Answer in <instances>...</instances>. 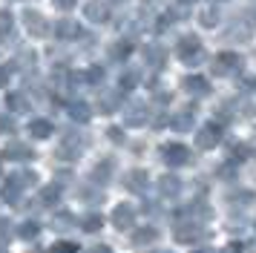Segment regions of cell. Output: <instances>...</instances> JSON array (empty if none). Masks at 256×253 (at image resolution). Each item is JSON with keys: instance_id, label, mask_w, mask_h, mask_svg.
Returning <instances> with one entry per match:
<instances>
[{"instance_id": "cell-1", "label": "cell", "mask_w": 256, "mask_h": 253, "mask_svg": "<svg viewBox=\"0 0 256 253\" xmlns=\"http://www.w3.org/2000/svg\"><path fill=\"white\" fill-rule=\"evenodd\" d=\"M35 178H38L35 172H14V176H9V184L3 187V198H6L9 204H18L20 193H24L26 187H32Z\"/></svg>"}, {"instance_id": "cell-2", "label": "cell", "mask_w": 256, "mask_h": 253, "mask_svg": "<svg viewBox=\"0 0 256 253\" xmlns=\"http://www.w3.org/2000/svg\"><path fill=\"white\" fill-rule=\"evenodd\" d=\"M90 144V138L84 132H64L60 136V144H58V156L60 158H78L84 150Z\"/></svg>"}, {"instance_id": "cell-3", "label": "cell", "mask_w": 256, "mask_h": 253, "mask_svg": "<svg viewBox=\"0 0 256 253\" xmlns=\"http://www.w3.org/2000/svg\"><path fill=\"white\" fill-rule=\"evenodd\" d=\"M242 58L236 55V52H222V55H216V60L210 64L213 66V72L219 75V78H228V75H236L239 69H242Z\"/></svg>"}, {"instance_id": "cell-4", "label": "cell", "mask_w": 256, "mask_h": 253, "mask_svg": "<svg viewBox=\"0 0 256 253\" xmlns=\"http://www.w3.org/2000/svg\"><path fill=\"white\" fill-rule=\"evenodd\" d=\"M210 233L198 222H193V224L187 222V224H178L176 228V242H182V244H198V242H204Z\"/></svg>"}, {"instance_id": "cell-5", "label": "cell", "mask_w": 256, "mask_h": 253, "mask_svg": "<svg viewBox=\"0 0 256 253\" xmlns=\"http://www.w3.org/2000/svg\"><path fill=\"white\" fill-rule=\"evenodd\" d=\"M178 58H182L184 64H193V66H196L198 60L204 58L202 40H198V38H182V40H178Z\"/></svg>"}, {"instance_id": "cell-6", "label": "cell", "mask_w": 256, "mask_h": 253, "mask_svg": "<svg viewBox=\"0 0 256 253\" xmlns=\"http://www.w3.org/2000/svg\"><path fill=\"white\" fill-rule=\"evenodd\" d=\"M162 158L170 164V167H182L190 161V150L184 144H164L162 147Z\"/></svg>"}, {"instance_id": "cell-7", "label": "cell", "mask_w": 256, "mask_h": 253, "mask_svg": "<svg viewBox=\"0 0 256 253\" xmlns=\"http://www.w3.org/2000/svg\"><path fill=\"white\" fill-rule=\"evenodd\" d=\"M219 141H222V126L216 124V121H213V124H204V126H202V130L196 132V144H198L202 150L216 147Z\"/></svg>"}, {"instance_id": "cell-8", "label": "cell", "mask_w": 256, "mask_h": 253, "mask_svg": "<svg viewBox=\"0 0 256 253\" xmlns=\"http://www.w3.org/2000/svg\"><path fill=\"white\" fill-rule=\"evenodd\" d=\"M147 118H150L147 104H130V106H124V124H127V126L147 124Z\"/></svg>"}, {"instance_id": "cell-9", "label": "cell", "mask_w": 256, "mask_h": 253, "mask_svg": "<svg viewBox=\"0 0 256 253\" xmlns=\"http://www.w3.org/2000/svg\"><path fill=\"white\" fill-rule=\"evenodd\" d=\"M84 18H90L92 23H106L110 20V3L106 0H90L84 6Z\"/></svg>"}, {"instance_id": "cell-10", "label": "cell", "mask_w": 256, "mask_h": 253, "mask_svg": "<svg viewBox=\"0 0 256 253\" xmlns=\"http://www.w3.org/2000/svg\"><path fill=\"white\" fill-rule=\"evenodd\" d=\"M55 34H58L60 40H78L84 34V29L78 26V20H70V18H64V20L55 23Z\"/></svg>"}, {"instance_id": "cell-11", "label": "cell", "mask_w": 256, "mask_h": 253, "mask_svg": "<svg viewBox=\"0 0 256 253\" xmlns=\"http://www.w3.org/2000/svg\"><path fill=\"white\" fill-rule=\"evenodd\" d=\"M196 121V106H184V110H178V112L170 118V124H173L176 132H187L190 126Z\"/></svg>"}, {"instance_id": "cell-12", "label": "cell", "mask_w": 256, "mask_h": 253, "mask_svg": "<svg viewBox=\"0 0 256 253\" xmlns=\"http://www.w3.org/2000/svg\"><path fill=\"white\" fill-rule=\"evenodd\" d=\"M112 224H116L118 230H127L136 224V210L130 204H118L116 210H112Z\"/></svg>"}, {"instance_id": "cell-13", "label": "cell", "mask_w": 256, "mask_h": 253, "mask_svg": "<svg viewBox=\"0 0 256 253\" xmlns=\"http://www.w3.org/2000/svg\"><path fill=\"white\" fill-rule=\"evenodd\" d=\"M24 20H26V29H29V32L35 34V38H44V34L49 32V26H46V20H44V14H40V12H26L24 14Z\"/></svg>"}, {"instance_id": "cell-14", "label": "cell", "mask_w": 256, "mask_h": 253, "mask_svg": "<svg viewBox=\"0 0 256 253\" xmlns=\"http://www.w3.org/2000/svg\"><path fill=\"white\" fill-rule=\"evenodd\" d=\"M3 156H6V158H12V161H26V158H32L35 152L26 147V144H20V141H12V144H6Z\"/></svg>"}, {"instance_id": "cell-15", "label": "cell", "mask_w": 256, "mask_h": 253, "mask_svg": "<svg viewBox=\"0 0 256 253\" xmlns=\"http://www.w3.org/2000/svg\"><path fill=\"white\" fill-rule=\"evenodd\" d=\"M124 187H127V190H132V193H144V190H147V172H144V170L127 172V178H124Z\"/></svg>"}, {"instance_id": "cell-16", "label": "cell", "mask_w": 256, "mask_h": 253, "mask_svg": "<svg viewBox=\"0 0 256 253\" xmlns=\"http://www.w3.org/2000/svg\"><path fill=\"white\" fill-rule=\"evenodd\" d=\"M178 190H182V182H178L176 176H162V178H158V193H162L164 198L178 196Z\"/></svg>"}, {"instance_id": "cell-17", "label": "cell", "mask_w": 256, "mask_h": 253, "mask_svg": "<svg viewBox=\"0 0 256 253\" xmlns=\"http://www.w3.org/2000/svg\"><path fill=\"white\" fill-rule=\"evenodd\" d=\"M118 104H121V92H104V95H98V110L101 112H116Z\"/></svg>"}, {"instance_id": "cell-18", "label": "cell", "mask_w": 256, "mask_h": 253, "mask_svg": "<svg viewBox=\"0 0 256 253\" xmlns=\"http://www.w3.org/2000/svg\"><path fill=\"white\" fill-rule=\"evenodd\" d=\"M158 239V230L156 228H141L132 233V244L136 248H147V244H152V242Z\"/></svg>"}, {"instance_id": "cell-19", "label": "cell", "mask_w": 256, "mask_h": 253, "mask_svg": "<svg viewBox=\"0 0 256 253\" xmlns=\"http://www.w3.org/2000/svg\"><path fill=\"white\" fill-rule=\"evenodd\" d=\"M182 86H184L190 95H198V98L210 92V86H208V80H204V78H184V80H182Z\"/></svg>"}, {"instance_id": "cell-20", "label": "cell", "mask_w": 256, "mask_h": 253, "mask_svg": "<svg viewBox=\"0 0 256 253\" xmlns=\"http://www.w3.org/2000/svg\"><path fill=\"white\" fill-rule=\"evenodd\" d=\"M52 228L55 230H60V233H66V230H72V228H78V222H75V216L72 213H55V218H52Z\"/></svg>"}, {"instance_id": "cell-21", "label": "cell", "mask_w": 256, "mask_h": 253, "mask_svg": "<svg viewBox=\"0 0 256 253\" xmlns=\"http://www.w3.org/2000/svg\"><path fill=\"white\" fill-rule=\"evenodd\" d=\"M110 178H112V161H101V164L92 170V182L95 184H106Z\"/></svg>"}, {"instance_id": "cell-22", "label": "cell", "mask_w": 256, "mask_h": 253, "mask_svg": "<svg viewBox=\"0 0 256 253\" xmlns=\"http://www.w3.org/2000/svg\"><path fill=\"white\" fill-rule=\"evenodd\" d=\"M70 115L75 118V121H81V124H86L90 118H92V112H90V106L84 101H72L70 104Z\"/></svg>"}, {"instance_id": "cell-23", "label": "cell", "mask_w": 256, "mask_h": 253, "mask_svg": "<svg viewBox=\"0 0 256 253\" xmlns=\"http://www.w3.org/2000/svg\"><path fill=\"white\" fill-rule=\"evenodd\" d=\"M144 60H147L152 69H158L164 64V49L162 46H147V49H144Z\"/></svg>"}, {"instance_id": "cell-24", "label": "cell", "mask_w": 256, "mask_h": 253, "mask_svg": "<svg viewBox=\"0 0 256 253\" xmlns=\"http://www.w3.org/2000/svg\"><path fill=\"white\" fill-rule=\"evenodd\" d=\"M29 132H32L35 138H49V136H52V124H49V121H44V118H38V121H32V124H29Z\"/></svg>"}, {"instance_id": "cell-25", "label": "cell", "mask_w": 256, "mask_h": 253, "mask_svg": "<svg viewBox=\"0 0 256 253\" xmlns=\"http://www.w3.org/2000/svg\"><path fill=\"white\" fill-rule=\"evenodd\" d=\"M6 106L14 110V112H24L26 110V98L20 95V92H9V95H6Z\"/></svg>"}, {"instance_id": "cell-26", "label": "cell", "mask_w": 256, "mask_h": 253, "mask_svg": "<svg viewBox=\"0 0 256 253\" xmlns=\"http://www.w3.org/2000/svg\"><path fill=\"white\" fill-rule=\"evenodd\" d=\"M250 29H254L250 20H236L230 26V38H236V34H239V38H250Z\"/></svg>"}, {"instance_id": "cell-27", "label": "cell", "mask_w": 256, "mask_h": 253, "mask_svg": "<svg viewBox=\"0 0 256 253\" xmlns=\"http://www.w3.org/2000/svg\"><path fill=\"white\" fill-rule=\"evenodd\" d=\"M60 196V187H55V184H49V187H44L40 190V204H55Z\"/></svg>"}, {"instance_id": "cell-28", "label": "cell", "mask_w": 256, "mask_h": 253, "mask_svg": "<svg viewBox=\"0 0 256 253\" xmlns=\"http://www.w3.org/2000/svg\"><path fill=\"white\" fill-rule=\"evenodd\" d=\"M101 224H104V218L98 216V213H90V216H84L81 228L86 230V233H95V230H101Z\"/></svg>"}, {"instance_id": "cell-29", "label": "cell", "mask_w": 256, "mask_h": 253, "mask_svg": "<svg viewBox=\"0 0 256 253\" xmlns=\"http://www.w3.org/2000/svg\"><path fill=\"white\" fill-rule=\"evenodd\" d=\"M254 202V193L250 190H239V193H233L230 196V204H242V207H248Z\"/></svg>"}, {"instance_id": "cell-30", "label": "cell", "mask_w": 256, "mask_h": 253, "mask_svg": "<svg viewBox=\"0 0 256 253\" xmlns=\"http://www.w3.org/2000/svg\"><path fill=\"white\" fill-rule=\"evenodd\" d=\"M136 86V72H127V75H121V80H118V92L124 95V92H130Z\"/></svg>"}, {"instance_id": "cell-31", "label": "cell", "mask_w": 256, "mask_h": 253, "mask_svg": "<svg viewBox=\"0 0 256 253\" xmlns=\"http://www.w3.org/2000/svg\"><path fill=\"white\" fill-rule=\"evenodd\" d=\"M12 26H14L12 12H0V34H9L12 32Z\"/></svg>"}, {"instance_id": "cell-32", "label": "cell", "mask_w": 256, "mask_h": 253, "mask_svg": "<svg viewBox=\"0 0 256 253\" xmlns=\"http://www.w3.org/2000/svg\"><path fill=\"white\" fill-rule=\"evenodd\" d=\"M18 233H20V239H35L38 233H40V228H38L35 222H26V224L18 230Z\"/></svg>"}, {"instance_id": "cell-33", "label": "cell", "mask_w": 256, "mask_h": 253, "mask_svg": "<svg viewBox=\"0 0 256 253\" xmlns=\"http://www.w3.org/2000/svg\"><path fill=\"white\" fill-rule=\"evenodd\" d=\"M202 23H204V26H216V23H219V12L216 9H204L202 12Z\"/></svg>"}, {"instance_id": "cell-34", "label": "cell", "mask_w": 256, "mask_h": 253, "mask_svg": "<svg viewBox=\"0 0 256 253\" xmlns=\"http://www.w3.org/2000/svg\"><path fill=\"white\" fill-rule=\"evenodd\" d=\"M49 253H78V244H72V242H60V244H55Z\"/></svg>"}, {"instance_id": "cell-35", "label": "cell", "mask_w": 256, "mask_h": 253, "mask_svg": "<svg viewBox=\"0 0 256 253\" xmlns=\"http://www.w3.org/2000/svg\"><path fill=\"white\" fill-rule=\"evenodd\" d=\"M130 52H132V46H130V44H118V46H112V58H127Z\"/></svg>"}, {"instance_id": "cell-36", "label": "cell", "mask_w": 256, "mask_h": 253, "mask_svg": "<svg viewBox=\"0 0 256 253\" xmlns=\"http://www.w3.org/2000/svg\"><path fill=\"white\" fill-rule=\"evenodd\" d=\"M0 132H14V121L9 118V115L0 118Z\"/></svg>"}, {"instance_id": "cell-37", "label": "cell", "mask_w": 256, "mask_h": 253, "mask_svg": "<svg viewBox=\"0 0 256 253\" xmlns=\"http://www.w3.org/2000/svg\"><path fill=\"white\" fill-rule=\"evenodd\" d=\"M12 236V228H9V222L6 218H0V242H6Z\"/></svg>"}, {"instance_id": "cell-38", "label": "cell", "mask_w": 256, "mask_h": 253, "mask_svg": "<svg viewBox=\"0 0 256 253\" xmlns=\"http://www.w3.org/2000/svg\"><path fill=\"white\" fill-rule=\"evenodd\" d=\"M230 156H233V158H248V147H244V144H239V147L230 150Z\"/></svg>"}, {"instance_id": "cell-39", "label": "cell", "mask_w": 256, "mask_h": 253, "mask_svg": "<svg viewBox=\"0 0 256 253\" xmlns=\"http://www.w3.org/2000/svg\"><path fill=\"white\" fill-rule=\"evenodd\" d=\"M90 80H95V84H98V80H104V69L92 66V69H90Z\"/></svg>"}, {"instance_id": "cell-40", "label": "cell", "mask_w": 256, "mask_h": 253, "mask_svg": "<svg viewBox=\"0 0 256 253\" xmlns=\"http://www.w3.org/2000/svg\"><path fill=\"white\" fill-rule=\"evenodd\" d=\"M9 75H12V69L0 66V86H6V84H9Z\"/></svg>"}, {"instance_id": "cell-41", "label": "cell", "mask_w": 256, "mask_h": 253, "mask_svg": "<svg viewBox=\"0 0 256 253\" xmlns=\"http://www.w3.org/2000/svg\"><path fill=\"white\" fill-rule=\"evenodd\" d=\"M52 3H55V6H58V9H72V6H75V3H78V0H52Z\"/></svg>"}, {"instance_id": "cell-42", "label": "cell", "mask_w": 256, "mask_h": 253, "mask_svg": "<svg viewBox=\"0 0 256 253\" xmlns=\"http://www.w3.org/2000/svg\"><path fill=\"white\" fill-rule=\"evenodd\" d=\"M224 253H244V244H239V242H230Z\"/></svg>"}, {"instance_id": "cell-43", "label": "cell", "mask_w": 256, "mask_h": 253, "mask_svg": "<svg viewBox=\"0 0 256 253\" xmlns=\"http://www.w3.org/2000/svg\"><path fill=\"white\" fill-rule=\"evenodd\" d=\"M92 253H112V248H110V244H95Z\"/></svg>"}, {"instance_id": "cell-44", "label": "cell", "mask_w": 256, "mask_h": 253, "mask_svg": "<svg viewBox=\"0 0 256 253\" xmlns=\"http://www.w3.org/2000/svg\"><path fill=\"white\" fill-rule=\"evenodd\" d=\"M110 138H112V141H121V130H118V126H112V130H110Z\"/></svg>"}, {"instance_id": "cell-45", "label": "cell", "mask_w": 256, "mask_h": 253, "mask_svg": "<svg viewBox=\"0 0 256 253\" xmlns=\"http://www.w3.org/2000/svg\"><path fill=\"white\" fill-rule=\"evenodd\" d=\"M193 253H216V250H210V248H193Z\"/></svg>"}, {"instance_id": "cell-46", "label": "cell", "mask_w": 256, "mask_h": 253, "mask_svg": "<svg viewBox=\"0 0 256 253\" xmlns=\"http://www.w3.org/2000/svg\"><path fill=\"white\" fill-rule=\"evenodd\" d=\"M152 253H173V250H152Z\"/></svg>"}, {"instance_id": "cell-47", "label": "cell", "mask_w": 256, "mask_h": 253, "mask_svg": "<svg viewBox=\"0 0 256 253\" xmlns=\"http://www.w3.org/2000/svg\"><path fill=\"white\" fill-rule=\"evenodd\" d=\"M0 253H9V250H3V248H0Z\"/></svg>"}, {"instance_id": "cell-48", "label": "cell", "mask_w": 256, "mask_h": 253, "mask_svg": "<svg viewBox=\"0 0 256 253\" xmlns=\"http://www.w3.org/2000/svg\"><path fill=\"white\" fill-rule=\"evenodd\" d=\"M184 3H190V0H184Z\"/></svg>"}]
</instances>
